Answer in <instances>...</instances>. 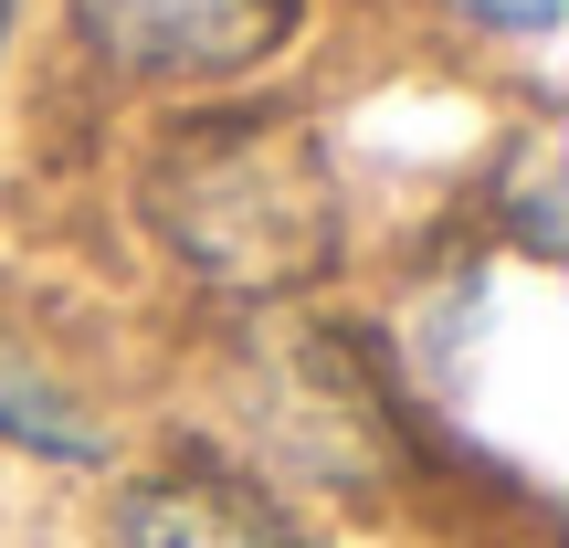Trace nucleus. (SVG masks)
Masks as SVG:
<instances>
[{
  "label": "nucleus",
  "mask_w": 569,
  "mask_h": 548,
  "mask_svg": "<svg viewBox=\"0 0 569 548\" xmlns=\"http://www.w3.org/2000/svg\"><path fill=\"white\" fill-rule=\"evenodd\" d=\"M159 222L180 232V253L201 275L232 285H306L338 243V201H327L317 148L284 117H201L148 180Z\"/></svg>",
  "instance_id": "f257e3e1"
},
{
  "label": "nucleus",
  "mask_w": 569,
  "mask_h": 548,
  "mask_svg": "<svg viewBox=\"0 0 569 548\" xmlns=\"http://www.w3.org/2000/svg\"><path fill=\"white\" fill-rule=\"evenodd\" d=\"M306 0H74L84 42H96L117 74L148 84H211L264 63L274 42H296Z\"/></svg>",
  "instance_id": "f03ea898"
},
{
  "label": "nucleus",
  "mask_w": 569,
  "mask_h": 548,
  "mask_svg": "<svg viewBox=\"0 0 569 548\" xmlns=\"http://www.w3.org/2000/svg\"><path fill=\"white\" fill-rule=\"evenodd\" d=\"M117 538H127V548H296V528H284V517H274L253 486L201 475V465L148 475V486L127 496Z\"/></svg>",
  "instance_id": "7ed1b4c3"
},
{
  "label": "nucleus",
  "mask_w": 569,
  "mask_h": 548,
  "mask_svg": "<svg viewBox=\"0 0 569 548\" xmlns=\"http://www.w3.org/2000/svg\"><path fill=\"white\" fill-rule=\"evenodd\" d=\"M0 444L42 454V465H106V432L74 411V390H63L11 327H0Z\"/></svg>",
  "instance_id": "20e7f679"
},
{
  "label": "nucleus",
  "mask_w": 569,
  "mask_h": 548,
  "mask_svg": "<svg viewBox=\"0 0 569 548\" xmlns=\"http://www.w3.org/2000/svg\"><path fill=\"white\" fill-rule=\"evenodd\" d=\"M453 21H475V32H507V42H549L569 0H443Z\"/></svg>",
  "instance_id": "39448f33"
},
{
  "label": "nucleus",
  "mask_w": 569,
  "mask_h": 548,
  "mask_svg": "<svg viewBox=\"0 0 569 548\" xmlns=\"http://www.w3.org/2000/svg\"><path fill=\"white\" fill-rule=\"evenodd\" d=\"M11 21H21V0H0V42H11Z\"/></svg>",
  "instance_id": "423d86ee"
}]
</instances>
